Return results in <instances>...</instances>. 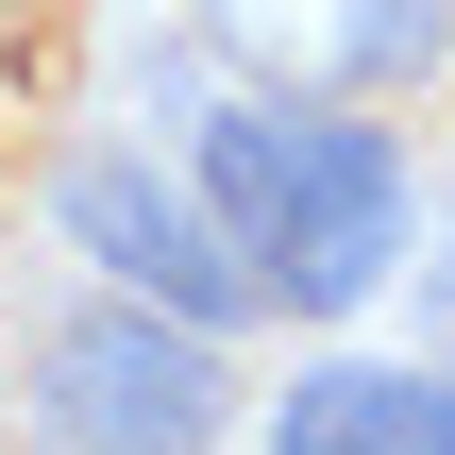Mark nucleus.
Instances as JSON below:
<instances>
[{
  "mask_svg": "<svg viewBox=\"0 0 455 455\" xmlns=\"http://www.w3.org/2000/svg\"><path fill=\"white\" fill-rule=\"evenodd\" d=\"M422 304H439V355H455V253H422Z\"/></svg>",
  "mask_w": 455,
  "mask_h": 455,
  "instance_id": "6",
  "label": "nucleus"
},
{
  "mask_svg": "<svg viewBox=\"0 0 455 455\" xmlns=\"http://www.w3.org/2000/svg\"><path fill=\"white\" fill-rule=\"evenodd\" d=\"M220 84H270V101H371V118H422L455 101V0H186Z\"/></svg>",
  "mask_w": 455,
  "mask_h": 455,
  "instance_id": "3",
  "label": "nucleus"
},
{
  "mask_svg": "<svg viewBox=\"0 0 455 455\" xmlns=\"http://www.w3.org/2000/svg\"><path fill=\"white\" fill-rule=\"evenodd\" d=\"M51 236L101 270V287H152V304H186V321H270V287H253V253L220 236V203H203V169H152V152H118V135H84L68 169H51Z\"/></svg>",
  "mask_w": 455,
  "mask_h": 455,
  "instance_id": "4",
  "label": "nucleus"
},
{
  "mask_svg": "<svg viewBox=\"0 0 455 455\" xmlns=\"http://www.w3.org/2000/svg\"><path fill=\"white\" fill-rule=\"evenodd\" d=\"M236 439V355L220 321L152 287H84L17 355V455H220Z\"/></svg>",
  "mask_w": 455,
  "mask_h": 455,
  "instance_id": "2",
  "label": "nucleus"
},
{
  "mask_svg": "<svg viewBox=\"0 0 455 455\" xmlns=\"http://www.w3.org/2000/svg\"><path fill=\"white\" fill-rule=\"evenodd\" d=\"M220 236L253 253L270 321H355L405 287L422 253V169H405V118L371 101H270V84H220L203 135H186Z\"/></svg>",
  "mask_w": 455,
  "mask_h": 455,
  "instance_id": "1",
  "label": "nucleus"
},
{
  "mask_svg": "<svg viewBox=\"0 0 455 455\" xmlns=\"http://www.w3.org/2000/svg\"><path fill=\"white\" fill-rule=\"evenodd\" d=\"M253 455H455V355H304Z\"/></svg>",
  "mask_w": 455,
  "mask_h": 455,
  "instance_id": "5",
  "label": "nucleus"
}]
</instances>
